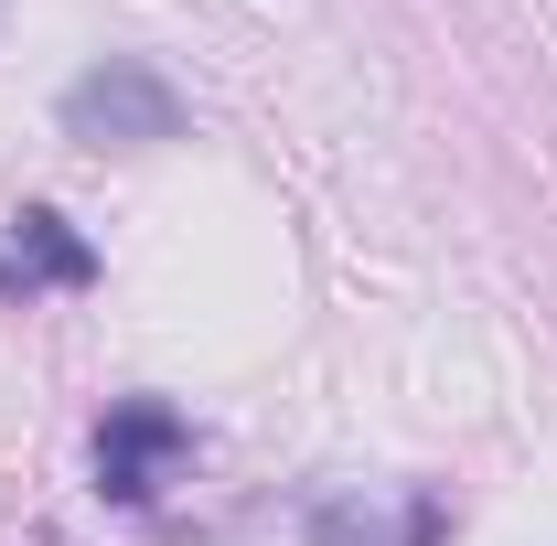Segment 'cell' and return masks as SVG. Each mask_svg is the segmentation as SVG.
<instances>
[{"mask_svg": "<svg viewBox=\"0 0 557 546\" xmlns=\"http://www.w3.org/2000/svg\"><path fill=\"white\" fill-rule=\"evenodd\" d=\"M65 139H86V150H161V139H183V97L139 54H108V65H86L65 86Z\"/></svg>", "mask_w": 557, "mask_h": 546, "instance_id": "1", "label": "cell"}, {"mask_svg": "<svg viewBox=\"0 0 557 546\" xmlns=\"http://www.w3.org/2000/svg\"><path fill=\"white\" fill-rule=\"evenodd\" d=\"M172 461H183V418L161 408V397H129V408H108V429H97V493H119V504H150Z\"/></svg>", "mask_w": 557, "mask_h": 546, "instance_id": "2", "label": "cell"}, {"mask_svg": "<svg viewBox=\"0 0 557 546\" xmlns=\"http://www.w3.org/2000/svg\"><path fill=\"white\" fill-rule=\"evenodd\" d=\"M97 278V258H86V236H75L54 204H22L11 214V247H0V289H86Z\"/></svg>", "mask_w": 557, "mask_h": 546, "instance_id": "3", "label": "cell"}, {"mask_svg": "<svg viewBox=\"0 0 557 546\" xmlns=\"http://www.w3.org/2000/svg\"><path fill=\"white\" fill-rule=\"evenodd\" d=\"M311 546H397V536H386L364 504H322V514H311Z\"/></svg>", "mask_w": 557, "mask_h": 546, "instance_id": "4", "label": "cell"}]
</instances>
